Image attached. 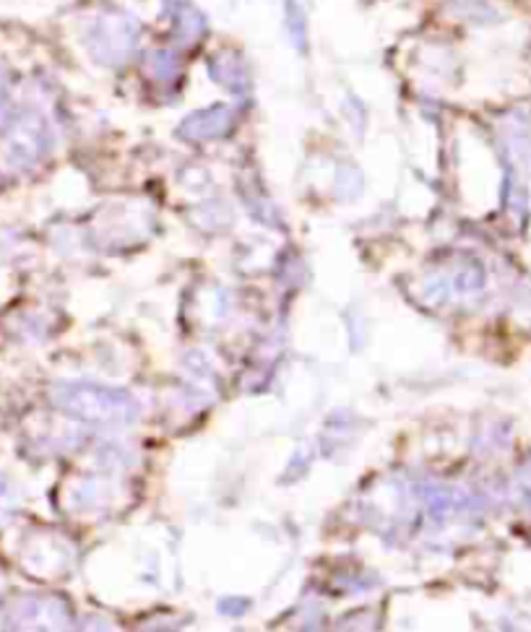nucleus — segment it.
<instances>
[{
    "label": "nucleus",
    "instance_id": "obj_1",
    "mask_svg": "<svg viewBox=\"0 0 531 632\" xmlns=\"http://www.w3.org/2000/svg\"><path fill=\"white\" fill-rule=\"evenodd\" d=\"M133 37H136V24L128 16H123V13L99 16L95 29H91V42L97 45L102 55H108V52L123 55L131 48Z\"/></svg>",
    "mask_w": 531,
    "mask_h": 632
},
{
    "label": "nucleus",
    "instance_id": "obj_2",
    "mask_svg": "<svg viewBox=\"0 0 531 632\" xmlns=\"http://www.w3.org/2000/svg\"><path fill=\"white\" fill-rule=\"evenodd\" d=\"M284 16H287V29L289 35L297 39V42H302V35H305V11L302 5L297 3V0H284Z\"/></svg>",
    "mask_w": 531,
    "mask_h": 632
}]
</instances>
